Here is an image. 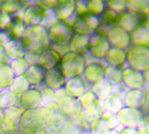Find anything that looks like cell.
<instances>
[{
	"mask_svg": "<svg viewBox=\"0 0 149 134\" xmlns=\"http://www.w3.org/2000/svg\"><path fill=\"white\" fill-rule=\"evenodd\" d=\"M107 38L111 47L121 49H127L132 45L131 33L116 25L112 27L107 34Z\"/></svg>",
	"mask_w": 149,
	"mask_h": 134,
	"instance_id": "30bf717a",
	"label": "cell"
},
{
	"mask_svg": "<svg viewBox=\"0 0 149 134\" xmlns=\"http://www.w3.org/2000/svg\"><path fill=\"white\" fill-rule=\"evenodd\" d=\"M88 134H90V133H88Z\"/></svg>",
	"mask_w": 149,
	"mask_h": 134,
	"instance_id": "680465c9",
	"label": "cell"
},
{
	"mask_svg": "<svg viewBox=\"0 0 149 134\" xmlns=\"http://www.w3.org/2000/svg\"><path fill=\"white\" fill-rule=\"evenodd\" d=\"M145 112L146 113V115H147V117H148V119H149V107H148L147 109H146V110H145Z\"/></svg>",
	"mask_w": 149,
	"mask_h": 134,
	"instance_id": "6f0895ef",
	"label": "cell"
},
{
	"mask_svg": "<svg viewBox=\"0 0 149 134\" xmlns=\"http://www.w3.org/2000/svg\"><path fill=\"white\" fill-rule=\"evenodd\" d=\"M21 42L25 52L39 56L50 47L48 29L42 25L29 26L26 28Z\"/></svg>",
	"mask_w": 149,
	"mask_h": 134,
	"instance_id": "6da1fadb",
	"label": "cell"
},
{
	"mask_svg": "<svg viewBox=\"0 0 149 134\" xmlns=\"http://www.w3.org/2000/svg\"><path fill=\"white\" fill-rule=\"evenodd\" d=\"M53 99H54V101L59 107H62L63 105H65L66 103H68L69 100H71L72 98L68 93L66 89L62 88L58 90L53 91Z\"/></svg>",
	"mask_w": 149,
	"mask_h": 134,
	"instance_id": "60d3db41",
	"label": "cell"
},
{
	"mask_svg": "<svg viewBox=\"0 0 149 134\" xmlns=\"http://www.w3.org/2000/svg\"><path fill=\"white\" fill-rule=\"evenodd\" d=\"M22 13L23 14H21L18 13L15 15L22 18L23 22L27 27L41 25L46 15V12L44 10H42L40 7H39L36 5V3L27 5L22 11Z\"/></svg>",
	"mask_w": 149,
	"mask_h": 134,
	"instance_id": "8fae6325",
	"label": "cell"
},
{
	"mask_svg": "<svg viewBox=\"0 0 149 134\" xmlns=\"http://www.w3.org/2000/svg\"><path fill=\"white\" fill-rule=\"evenodd\" d=\"M57 2L58 0H39V1L35 3L42 10H44L45 12H48V11H52L55 8Z\"/></svg>",
	"mask_w": 149,
	"mask_h": 134,
	"instance_id": "f6af8a7d",
	"label": "cell"
},
{
	"mask_svg": "<svg viewBox=\"0 0 149 134\" xmlns=\"http://www.w3.org/2000/svg\"><path fill=\"white\" fill-rule=\"evenodd\" d=\"M61 107V111L68 115L70 116H78L80 115V113L82 112V107L80 105V103L78 99L77 98H72L69 100L68 103H66L65 105H63Z\"/></svg>",
	"mask_w": 149,
	"mask_h": 134,
	"instance_id": "e575fe53",
	"label": "cell"
},
{
	"mask_svg": "<svg viewBox=\"0 0 149 134\" xmlns=\"http://www.w3.org/2000/svg\"><path fill=\"white\" fill-rule=\"evenodd\" d=\"M110 130L108 122L102 117L94 120L90 123V134H105Z\"/></svg>",
	"mask_w": 149,
	"mask_h": 134,
	"instance_id": "74e56055",
	"label": "cell"
},
{
	"mask_svg": "<svg viewBox=\"0 0 149 134\" xmlns=\"http://www.w3.org/2000/svg\"><path fill=\"white\" fill-rule=\"evenodd\" d=\"M79 115H81L83 118H84L91 123L93 121L102 117V112L99 109V107H95L92 109H82V112L80 113Z\"/></svg>",
	"mask_w": 149,
	"mask_h": 134,
	"instance_id": "b9f144b4",
	"label": "cell"
},
{
	"mask_svg": "<svg viewBox=\"0 0 149 134\" xmlns=\"http://www.w3.org/2000/svg\"><path fill=\"white\" fill-rule=\"evenodd\" d=\"M132 44L135 45H145L149 47V30L141 27L136 32L131 33Z\"/></svg>",
	"mask_w": 149,
	"mask_h": 134,
	"instance_id": "ab89813d",
	"label": "cell"
},
{
	"mask_svg": "<svg viewBox=\"0 0 149 134\" xmlns=\"http://www.w3.org/2000/svg\"><path fill=\"white\" fill-rule=\"evenodd\" d=\"M143 27H144L146 30H149V14H148L146 16H145V22H144Z\"/></svg>",
	"mask_w": 149,
	"mask_h": 134,
	"instance_id": "db71d44e",
	"label": "cell"
},
{
	"mask_svg": "<svg viewBox=\"0 0 149 134\" xmlns=\"http://www.w3.org/2000/svg\"><path fill=\"white\" fill-rule=\"evenodd\" d=\"M87 13L88 12L86 5V1H77V9L74 15H81Z\"/></svg>",
	"mask_w": 149,
	"mask_h": 134,
	"instance_id": "7dc6e473",
	"label": "cell"
},
{
	"mask_svg": "<svg viewBox=\"0 0 149 134\" xmlns=\"http://www.w3.org/2000/svg\"><path fill=\"white\" fill-rule=\"evenodd\" d=\"M15 78L9 64H0V90L6 89Z\"/></svg>",
	"mask_w": 149,
	"mask_h": 134,
	"instance_id": "4316f807",
	"label": "cell"
},
{
	"mask_svg": "<svg viewBox=\"0 0 149 134\" xmlns=\"http://www.w3.org/2000/svg\"><path fill=\"white\" fill-rule=\"evenodd\" d=\"M45 74L46 70L37 64L30 65L26 73L24 74V77L27 80L31 86H40L44 82Z\"/></svg>",
	"mask_w": 149,
	"mask_h": 134,
	"instance_id": "44dd1931",
	"label": "cell"
},
{
	"mask_svg": "<svg viewBox=\"0 0 149 134\" xmlns=\"http://www.w3.org/2000/svg\"><path fill=\"white\" fill-rule=\"evenodd\" d=\"M127 51V64L129 67L146 73L149 70V47L132 44Z\"/></svg>",
	"mask_w": 149,
	"mask_h": 134,
	"instance_id": "3957f363",
	"label": "cell"
},
{
	"mask_svg": "<svg viewBox=\"0 0 149 134\" xmlns=\"http://www.w3.org/2000/svg\"><path fill=\"white\" fill-rule=\"evenodd\" d=\"M87 12L94 16H100L105 10V1L102 0H88L86 1Z\"/></svg>",
	"mask_w": 149,
	"mask_h": 134,
	"instance_id": "f35d334b",
	"label": "cell"
},
{
	"mask_svg": "<svg viewBox=\"0 0 149 134\" xmlns=\"http://www.w3.org/2000/svg\"><path fill=\"white\" fill-rule=\"evenodd\" d=\"M124 106L130 108H143L145 103L144 89H129L123 98Z\"/></svg>",
	"mask_w": 149,
	"mask_h": 134,
	"instance_id": "d6986e66",
	"label": "cell"
},
{
	"mask_svg": "<svg viewBox=\"0 0 149 134\" xmlns=\"http://www.w3.org/2000/svg\"><path fill=\"white\" fill-rule=\"evenodd\" d=\"M24 58L26 59V61L28 62L30 65H33L38 64V56H36V55L26 53Z\"/></svg>",
	"mask_w": 149,
	"mask_h": 134,
	"instance_id": "681fc988",
	"label": "cell"
},
{
	"mask_svg": "<svg viewBox=\"0 0 149 134\" xmlns=\"http://www.w3.org/2000/svg\"><path fill=\"white\" fill-rule=\"evenodd\" d=\"M123 68L108 65L105 69L104 79L109 81L111 85H118L122 83Z\"/></svg>",
	"mask_w": 149,
	"mask_h": 134,
	"instance_id": "1f68e13d",
	"label": "cell"
},
{
	"mask_svg": "<svg viewBox=\"0 0 149 134\" xmlns=\"http://www.w3.org/2000/svg\"><path fill=\"white\" fill-rule=\"evenodd\" d=\"M118 17H119L118 13H116L112 11V10L106 7L102 14L99 16L100 25L111 29L118 23Z\"/></svg>",
	"mask_w": 149,
	"mask_h": 134,
	"instance_id": "d6a6232c",
	"label": "cell"
},
{
	"mask_svg": "<svg viewBox=\"0 0 149 134\" xmlns=\"http://www.w3.org/2000/svg\"><path fill=\"white\" fill-rule=\"evenodd\" d=\"M127 10L136 14L146 16L149 14V0H129Z\"/></svg>",
	"mask_w": 149,
	"mask_h": 134,
	"instance_id": "4dcf8cb0",
	"label": "cell"
},
{
	"mask_svg": "<svg viewBox=\"0 0 149 134\" xmlns=\"http://www.w3.org/2000/svg\"><path fill=\"white\" fill-rule=\"evenodd\" d=\"M111 46L107 38V36L94 32L89 38L88 54L94 59H105Z\"/></svg>",
	"mask_w": 149,
	"mask_h": 134,
	"instance_id": "ba28073f",
	"label": "cell"
},
{
	"mask_svg": "<svg viewBox=\"0 0 149 134\" xmlns=\"http://www.w3.org/2000/svg\"><path fill=\"white\" fill-rule=\"evenodd\" d=\"M117 118L124 128L131 129H140L149 122L146 113L142 108L124 107L120 112L117 113Z\"/></svg>",
	"mask_w": 149,
	"mask_h": 134,
	"instance_id": "277c9868",
	"label": "cell"
},
{
	"mask_svg": "<svg viewBox=\"0 0 149 134\" xmlns=\"http://www.w3.org/2000/svg\"><path fill=\"white\" fill-rule=\"evenodd\" d=\"M9 65L11 67L15 77L24 76V74L26 73V71L30 67V65L25 58H19L10 61Z\"/></svg>",
	"mask_w": 149,
	"mask_h": 134,
	"instance_id": "8d00e7d4",
	"label": "cell"
},
{
	"mask_svg": "<svg viewBox=\"0 0 149 134\" xmlns=\"http://www.w3.org/2000/svg\"><path fill=\"white\" fill-rule=\"evenodd\" d=\"M67 79L63 75L59 67H55L50 70H47L45 74L44 85L52 91L58 90L65 87Z\"/></svg>",
	"mask_w": 149,
	"mask_h": 134,
	"instance_id": "9a60e30c",
	"label": "cell"
},
{
	"mask_svg": "<svg viewBox=\"0 0 149 134\" xmlns=\"http://www.w3.org/2000/svg\"><path fill=\"white\" fill-rule=\"evenodd\" d=\"M91 89L99 99L107 98L112 94V85L105 79L92 85Z\"/></svg>",
	"mask_w": 149,
	"mask_h": 134,
	"instance_id": "f546056e",
	"label": "cell"
},
{
	"mask_svg": "<svg viewBox=\"0 0 149 134\" xmlns=\"http://www.w3.org/2000/svg\"><path fill=\"white\" fill-rule=\"evenodd\" d=\"M71 23L76 34L91 36L99 28L100 21L98 16L87 13L81 15H74Z\"/></svg>",
	"mask_w": 149,
	"mask_h": 134,
	"instance_id": "8992f818",
	"label": "cell"
},
{
	"mask_svg": "<svg viewBox=\"0 0 149 134\" xmlns=\"http://www.w3.org/2000/svg\"><path fill=\"white\" fill-rule=\"evenodd\" d=\"M145 22V16L136 14L129 10L119 14L118 23L117 25L125 30L126 32L133 33L143 27Z\"/></svg>",
	"mask_w": 149,
	"mask_h": 134,
	"instance_id": "9c48e42d",
	"label": "cell"
},
{
	"mask_svg": "<svg viewBox=\"0 0 149 134\" xmlns=\"http://www.w3.org/2000/svg\"><path fill=\"white\" fill-rule=\"evenodd\" d=\"M122 83L129 89H143L146 85L145 74L130 67L123 69Z\"/></svg>",
	"mask_w": 149,
	"mask_h": 134,
	"instance_id": "7c38bea8",
	"label": "cell"
},
{
	"mask_svg": "<svg viewBox=\"0 0 149 134\" xmlns=\"http://www.w3.org/2000/svg\"><path fill=\"white\" fill-rule=\"evenodd\" d=\"M105 60L111 66L123 68L127 64V51L126 49L111 47L105 57Z\"/></svg>",
	"mask_w": 149,
	"mask_h": 134,
	"instance_id": "603a6c76",
	"label": "cell"
},
{
	"mask_svg": "<svg viewBox=\"0 0 149 134\" xmlns=\"http://www.w3.org/2000/svg\"><path fill=\"white\" fill-rule=\"evenodd\" d=\"M145 74V79H146V84L147 83L149 85V70L146 71V73H144Z\"/></svg>",
	"mask_w": 149,
	"mask_h": 134,
	"instance_id": "11a10c76",
	"label": "cell"
},
{
	"mask_svg": "<svg viewBox=\"0 0 149 134\" xmlns=\"http://www.w3.org/2000/svg\"><path fill=\"white\" fill-rule=\"evenodd\" d=\"M60 59L61 56L49 48L38 56V65L47 71L58 67L60 63Z\"/></svg>",
	"mask_w": 149,
	"mask_h": 134,
	"instance_id": "7402d4cb",
	"label": "cell"
},
{
	"mask_svg": "<svg viewBox=\"0 0 149 134\" xmlns=\"http://www.w3.org/2000/svg\"><path fill=\"white\" fill-rule=\"evenodd\" d=\"M89 38L90 36L74 33V35L70 40V42L68 43L70 52L86 56V54L88 53Z\"/></svg>",
	"mask_w": 149,
	"mask_h": 134,
	"instance_id": "cb8c5ba5",
	"label": "cell"
},
{
	"mask_svg": "<svg viewBox=\"0 0 149 134\" xmlns=\"http://www.w3.org/2000/svg\"><path fill=\"white\" fill-rule=\"evenodd\" d=\"M144 90H145V103H144V106H143L142 109L146 110L149 107V88L146 89Z\"/></svg>",
	"mask_w": 149,
	"mask_h": 134,
	"instance_id": "816d5d0a",
	"label": "cell"
},
{
	"mask_svg": "<svg viewBox=\"0 0 149 134\" xmlns=\"http://www.w3.org/2000/svg\"><path fill=\"white\" fill-rule=\"evenodd\" d=\"M4 48L10 61L24 58L26 54L21 40H10L4 46Z\"/></svg>",
	"mask_w": 149,
	"mask_h": 134,
	"instance_id": "484cf974",
	"label": "cell"
},
{
	"mask_svg": "<svg viewBox=\"0 0 149 134\" xmlns=\"http://www.w3.org/2000/svg\"><path fill=\"white\" fill-rule=\"evenodd\" d=\"M127 0H109V1H105V5L107 8L112 10L116 13H121L127 10Z\"/></svg>",
	"mask_w": 149,
	"mask_h": 134,
	"instance_id": "7bdbcfd3",
	"label": "cell"
},
{
	"mask_svg": "<svg viewBox=\"0 0 149 134\" xmlns=\"http://www.w3.org/2000/svg\"><path fill=\"white\" fill-rule=\"evenodd\" d=\"M88 83L84 80L83 76L68 79L66 81L65 88L72 98H79L88 89Z\"/></svg>",
	"mask_w": 149,
	"mask_h": 134,
	"instance_id": "e0dca14e",
	"label": "cell"
},
{
	"mask_svg": "<svg viewBox=\"0 0 149 134\" xmlns=\"http://www.w3.org/2000/svg\"><path fill=\"white\" fill-rule=\"evenodd\" d=\"M42 102V94L38 88L31 87L19 98V105L23 110L39 108Z\"/></svg>",
	"mask_w": 149,
	"mask_h": 134,
	"instance_id": "5bb4252c",
	"label": "cell"
},
{
	"mask_svg": "<svg viewBox=\"0 0 149 134\" xmlns=\"http://www.w3.org/2000/svg\"><path fill=\"white\" fill-rule=\"evenodd\" d=\"M26 4H28L27 1L20 0H0V12L15 16L27 6Z\"/></svg>",
	"mask_w": 149,
	"mask_h": 134,
	"instance_id": "d4e9b609",
	"label": "cell"
},
{
	"mask_svg": "<svg viewBox=\"0 0 149 134\" xmlns=\"http://www.w3.org/2000/svg\"><path fill=\"white\" fill-rule=\"evenodd\" d=\"M13 20V16L6 13L0 12V32H5L7 30Z\"/></svg>",
	"mask_w": 149,
	"mask_h": 134,
	"instance_id": "ee69618b",
	"label": "cell"
},
{
	"mask_svg": "<svg viewBox=\"0 0 149 134\" xmlns=\"http://www.w3.org/2000/svg\"><path fill=\"white\" fill-rule=\"evenodd\" d=\"M77 9L76 0H58L53 13L57 20L68 21V19L74 16Z\"/></svg>",
	"mask_w": 149,
	"mask_h": 134,
	"instance_id": "2e32d148",
	"label": "cell"
},
{
	"mask_svg": "<svg viewBox=\"0 0 149 134\" xmlns=\"http://www.w3.org/2000/svg\"><path fill=\"white\" fill-rule=\"evenodd\" d=\"M87 65L86 56L84 55L69 52L60 59L59 69L67 80L82 76Z\"/></svg>",
	"mask_w": 149,
	"mask_h": 134,
	"instance_id": "7a4b0ae2",
	"label": "cell"
},
{
	"mask_svg": "<svg viewBox=\"0 0 149 134\" xmlns=\"http://www.w3.org/2000/svg\"><path fill=\"white\" fill-rule=\"evenodd\" d=\"M16 101H19V98L14 96L8 89L0 90V107L2 109L6 110L15 106Z\"/></svg>",
	"mask_w": 149,
	"mask_h": 134,
	"instance_id": "d590c367",
	"label": "cell"
},
{
	"mask_svg": "<svg viewBox=\"0 0 149 134\" xmlns=\"http://www.w3.org/2000/svg\"><path fill=\"white\" fill-rule=\"evenodd\" d=\"M23 112L24 110L21 108L20 106L18 107L14 106V107H11L6 109L5 110V121L2 126L7 124L9 127L15 128V125H18L21 115H22Z\"/></svg>",
	"mask_w": 149,
	"mask_h": 134,
	"instance_id": "83f0119b",
	"label": "cell"
},
{
	"mask_svg": "<svg viewBox=\"0 0 149 134\" xmlns=\"http://www.w3.org/2000/svg\"><path fill=\"white\" fill-rule=\"evenodd\" d=\"M106 66L101 62H91L87 64L82 74L89 85H93L104 79Z\"/></svg>",
	"mask_w": 149,
	"mask_h": 134,
	"instance_id": "4fadbf2b",
	"label": "cell"
},
{
	"mask_svg": "<svg viewBox=\"0 0 149 134\" xmlns=\"http://www.w3.org/2000/svg\"><path fill=\"white\" fill-rule=\"evenodd\" d=\"M77 99L83 109L95 108V107H98V105H99V98L92 91V89H87Z\"/></svg>",
	"mask_w": 149,
	"mask_h": 134,
	"instance_id": "836d02e7",
	"label": "cell"
},
{
	"mask_svg": "<svg viewBox=\"0 0 149 134\" xmlns=\"http://www.w3.org/2000/svg\"><path fill=\"white\" fill-rule=\"evenodd\" d=\"M49 48L52 49L53 51H55V52L58 55H59L61 57L70 52V49H69V46L68 45H55V44H51Z\"/></svg>",
	"mask_w": 149,
	"mask_h": 134,
	"instance_id": "bcb514c9",
	"label": "cell"
},
{
	"mask_svg": "<svg viewBox=\"0 0 149 134\" xmlns=\"http://www.w3.org/2000/svg\"><path fill=\"white\" fill-rule=\"evenodd\" d=\"M5 121V110L0 107V126L3 125Z\"/></svg>",
	"mask_w": 149,
	"mask_h": 134,
	"instance_id": "f5cc1de1",
	"label": "cell"
},
{
	"mask_svg": "<svg viewBox=\"0 0 149 134\" xmlns=\"http://www.w3.org/2000/svg\"><path fill=\"white\" fill-rule=\"evenodd\" d=\"M48 34L51 44L68 45L74 35L71 21H56L48 28Z\"/></svg>",
	"mask_w": 149,
	"mask_h": 134,
	"instance_id": "5b68a950",
	"label": "cell"
},
{
	"mask_svg": "<svg viewBox=\"0 0 149 134\" xmlns=\"http://www.w3.org/2000/svg\"><path fill=\"white\" fill-rule=\"evenodd\" d=\"M43 121L44 115L40 108L24 110L19 120L18 127L23 131L33 133L42 126Z\"/></svg>",
	"mask_w": 149,
	"mask_h": 134,
	"instance_id": "52a82bcc",
	"label": "cell"
},
{
	"mask_svg": "<svg viewBox=\"0 0 149 134\" xmlns=\"http://www.w3.org/2000/svg\"><path fill=\"white\" fill-rule=\"evenodd\" d=\"M105 134H120V131L117 130H110L106 132Z\"/></svg>",
	"mask_w": 149,
	"mask_h": 134,
	"instance_id": "9f6ffc18",
	"label": "cell"
},
{
	"mask_svg": "<svg viewBox=\"0 0 149 134\" xmlns=\"http://www.w3.org/2000/svg\"><path fill=\"white\" fill-rule=\"evenodd\" d=\"M120 134H140L138 129H131V128H123Z\"/></svg>",
	"mask_w": 149,
	"mask_h": 134,
	"instance_id": "f907efd6",
	"label": "cell"
},
{
	"mask_svg": "<svg viewBox=\"0 0 149 134\" xmlns=\"http://www.w3.org/2000/svg\"><path fill=\"white\" fill-rule=\"evenodd\" d=\"M31 86L27 81V80L24 76H18L15 77L12 84L10 85L8 89L11 91V93L19 98L24 92H26Z\"/></svg>",
	"mask_w": 149,
	"mask_h": 134,
	"instance_id": "f1b7e54d",
	"label": "cell"
},
{
	"mask_svg": "<svg viewBox=\"0 0 149 134\" xmlns=\"http://www.w3.org/2000/svg\"><path fill=\"white\" fill-rule=\"evenodd\" d=\"M27 26L23 22L22 18L18 17L17 15L13 16L12 23L8 27L6 32H5L9 40H21L24 36Z\"/></svg>",
	"mask_w": 149,
	"mask_h": 134,
	"instance_id": "ffe728a7",
	"label": "cell"
},
{
	"mask_svg": "<svg viewBox=\"0 0 149 134\" xmlns=\"http://www.w3.org/2000/svg\"><path fill=\"white\" fill-rule=\"evenodd\" d=\"M10 60L6 53V50L3 46L0 45V64H9Z\"/></svg>",
	"mask_w": 149,
	"mask_h": 134,
	"instance_id": "c3c4849f",
	"label": "cell"
},
{
	"mask_svg": "<svg viewBox=\"0 0 149 134\" xmlns=\"http://www.w3.org/2000/svg\"><path fill=\"white\" fill-rule=\"evenodd\" d=\"M124 101L122 96L117 95V94H111L107 98L99 99V109L102 112H111L113 114H116L120 112L124 107Z\"/></svg>",
	"mask_w": 149,
	"mask_h": 134,
	"instance_id": "ac0fdd59",
	"label": "cell"
}]
</instances>
